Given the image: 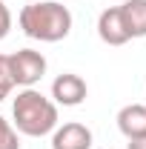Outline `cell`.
Listing matches in <instances>:
<instances>
[{
    "label": "cell",
    "instance_id": "obj_7",
    "mask_svg": "<svg viewBox=\"0 0 146 149\" xmlns=\"http://www.w3.org/2000/svg\"><path fill=\"white\" fill-rule=\"evenodd\" d=\"M117 129L126 141L146 138V103H129L117 112Z\"/></svg>",
    "mask_w": 146,
    "mask_h": 149
},
{
    "label": "cell",
    "instance_id": "obj_8",
    "mask_svg": "<svg viewBox=\"0 0 146 149\" xmlns=\"http://www.w3.org/2000/svg\"><path fill=\"white\" fill-rule=\"evenodd\" d=\"M120 15H123L129 37H146V0H126V3H120Z\"/></svg>",
    "mask_w": 146,
    "mask_h": 149
},
{
    "label": "cell",
    "instance_id": "obj_5",
    "mask_svg": "<svg viewBox=\"0 0 146 149\" xmlns=\"http://www.w3.org/2000/svg\"><path fill=\"white\" fill-rule=\"evenodd\" d=\"M97 37L106 46H123V43L132 40L126 32V23H123V15H120V6H112V9L100 12V17H97Z\"/></svg>",
    "mask_w": 146,
    "mask_h": 149
},
{
    "label": "cell",
    "instance_id": "obj_11",
    "mask_svg": "<svg viewBox=\"0 0 146 149\" xmlns=\"http://www.w3.org/2000/svg\"><path fill=\"white\" fill-rule=\"evenodd\" d=\"M12 32V12H9V6L0 0V40Z\"/></svg>",
    "mask_w": 146,
    "mask_h": 149
},
{
    "label": "cell",
    "instance_id": "obj_3",
    "mask_svg": "<svg viewBox=\"0 0 146 149\" xmlns=\"http://www.w3.org/2000/svg\"><path fill=\"white\" fill-rule=\"evenodd\" d=\"M9 72H12L15 86L29 89L46 74V57L35 49H20L15 55H9Z\"/></svg>",
    "mask_w": 146,
    "mask_h": 149
},
{
    "label": "cell",
    "instance_id": "obj_12",
    "mask_svg": "<svg viewBox=\"0 0 146 149\" xmlns=\"http://www.w3.org/2000/svg\"><path fill=\"white\" fill-rule=\"evenodd\" d=\"M126 149H146V138H140V141H129Z\"/></svg>",
    "mask_w": 146,
    "mask_h": 149
},
{
    "label": "cell",
    "instance_id": "obj_10",
    "mask_svg": "<svg viewBox=\"0 0 146 149\" xmlns=\"http://www.w3.org/2000/svg\"><path fill=\"white\" fill-rule=\"evenodd\" d=\"M12 89H15V80L9 72V55H0V100H6Z\"/></svg>",
    "mask_w": 146,
    "mask_h": 149
},
{
    "label": "cell",
    "instance_id": "obj_4",
    "mask_svg": "<svg viewBox=\"0 0 146 149\" xmlns=\"http://www.w3.org/2000/svg\"><path fill=\"white\" fill-rule=\"evenodd\" d=\"M86 95H89L86 80L80 74H74V72L57 74L55 83H52V100H55L57 106H80L86 100Z\"/></svg>",
    "mask_w": 146,
    "mask_h": 149
},
{
    "label": "cell",
    "instance_id": "obj_9",
    "mask_svg": "<svg viewBox=\"0 0 146 149\" xmlns=\"http://www.w3.org/2000/svg\"><path fill=\"white\" fill-rule=\"evenodd\" d=\"M0 149H20V138H17V129L0 115Z\"/></svg>",
    "mask_w": 146,
    "mask_h": 149
},
{
    "label": "cell",
    "instance_id": "obj_6",
    "mask_svg": "<svg viewBox=\"0 0 146 149\" xmlns=\"http://www.w3.org/2000/svg\"><path fill=\"white\" fill-rule=\"evenodd\" d=\"M52 149H92V129L69 120L52 132Z\"/></svg>",
    "mask_w": 146,
    "mask_h": 149
},
{
    "label": "cell",
    "instance_id": "obj_2",
    "mask_svg": "<svg viewBox=\"0 0 146 149\" xmlns=\"http://www.w3.org/2000/svg\"><path fill=\"white\" fill-rule=\"evenodd\" d=\"M17 23L26 37L40 40V43H57V40L69 37V32H72V12L55 0L29 3L20 9Z\"/></svg>",
    "mask_w": 146,
    "mask_h": 149
},
{
    "label": "cell",
    "instance_id": "obj_1",
    "mask_svg": "<svg viewBox=\"0 0 146 149\" xmlns=\"http://www.w3.org/2000/svg\"><path fill=\"white\" fill-rule=\"evenodd\" d=\"M12 115H15L12 126L26 138H43L57 129V103L43 92H37L35 86L17 92L12 103Z\"/></svg>",
    "mask_w": 146,
    "mask_h": 149
}]
</instances>
